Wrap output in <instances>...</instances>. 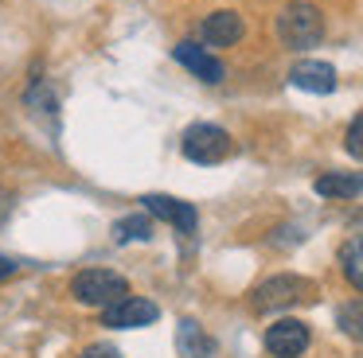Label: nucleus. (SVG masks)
I'll list each match as a JSON object with an SVG mask.
<instances>
[{"instance_id": "7ed1b4c3", "label": "nucleus", "mask_w": 363, "mask_h": 358, "mask_svg": "<svg viewBox=\"0 0 363 358\" xmlns=\"http://www.w3.org/2000/svg\"><path fill=\"white\" fill-rule=\"evenodd\" d=\"M71 296L86 308H110V304L125 300L129 296V280L113 269H82L71 277Z\"/></svg>"}, {"instance_id": "0eeeda50", "label": "nucleus", "mask_w": 363, "mask_h": 358, "mask_svg": "<svg viewBox=\"0 0 363 358\" xmlns=\"http://www.w3.org/2000/svg\"><path fill=\"white\" fill-rule=\"evenodd\" d=\"M308 327L301 319H277L266 327V350L274 358H301L308 350Z\"/></svg>"}, {"instance_id": "dca6fc26", "label": "nucleus", "mask_w": 363, "mask_h": 358, "mask_svg": "<svg viewBox=\"0 0 363 358\" xmlns=\"http://www.w3.org/2000/svg\"><path fill=\"white\" fill-rule=\"evenodd\" d=\"M24 105L35 109V113H55L59 105H55V93H51L48 78H40V74L32 78V86L24 90Z\"/></svg>"}, {"instance_id": "4468645a", "label": "nucleus", "mask_w": 363, "mask_h": 358, "mask_svg": "<svg viewBox=\"0 0 363 358\" xmlns=\"http://www.w3.org/2000/svg\"><path fill=\"white\" fill-rule=\"evenodd\" d=\"M336 327L347 335V339L363 342V296L359 300H347L336 308Z\"/></svg>"}, {"instance_id": "f03ea898", "label": "nucleus", "mask_w": 363, "mask_h": 358, "mask_svg": "<svg viewBox=\"0 0 363 358\" xmlns=\"http://www.w3.org/2000/svg\"><path fill=\"white\" fill-rule=\"evenodd\" d=\"M277 39H281L289 51H308L324 39V16L316 4L308 0H289V4L277 12Z\"/></svg>"}, {"instance_id": "f8f14e48", "label": "nucleus", "mask_w": 363, "mask_h": 358, "mask_svg": "<svg viewBox=\"0 0 363 358\" xmlns=\"http://www.w3.org/2000/svg\"><path fill=\"white\" fill-rule=\"evenodd\" d=\"M176 350H180V358H211L215 339L196 323V319H180V323H176Z\"/></svg>"}, {"instance_id": "1a4fd4ad", "label": "nucleus", "mask_w": 363, "mask_h": 358, "mask_svg": "<svg viewBox=\"0 0 363 358\" xmlns=\"http://www.w3.org/2000/svg\"><path fill=\"white\" fill-rule=\"evenodd\" d=\"M242 35H246V23H242V16L230 12V8L207 12L203 23H199V39H203V47H235Z\"/></svg>"}, {"instance_id": "f257e3e1", "label": "nucleus", "mask_w": 363, "mask_h": 358, "mask_svg": "<svg viewBox=\"0 0 363 358\" xmlns=\"http://www.w3.org/2000/svg\"><path fill=\"white\" fill-rule=\"evenodd\" d=\"M313 300H316V280L293 277V272H281V277L262 280V284L250 292V308L258 311V316L297 308V304H313Z\"/></svg>"}, {"instance_id": "423d86ee", "label": "nucleus", "mask_w": 363, "mask_h": 358, "mask_svg": "<svg viewBox=\"0 0 363 358\" xmlns=\"http://www.w3.org/2000/svg\"><path fill=\"white\" fill-rule=\"evenodd\" d=\"M141 207H145V214H149V218L168 222L172 230H180L184 238H191V233H196V226H199L196 207H191V202H184V199H172V195H145Z\"/></svg>"}, {"instance_id": "ddd939ff", "label": "nucleus", "mask_w": 363, "mask_h": 358, "mask_svg": "<svg viewBox=\"0 0 363 358\" xmlns=\"http://www.w3.org/2000/svg\"><path fill=\"white\" fill-rule=\"evenodd\" d=\"M113 238L125 246V241H149L152 238V218L149 214H125L113 222Z\"/></svg>"}, {"instance_id": "2eb2a0df", "label": "nucleus", "mask_w": 363, "mask_h": 358, "mask_svg": "<svg viewBox=\"0 0 363 358\" xmlns=\"http://www.w3.org/2000/svg\"><path fill=\"white\" fill-rule=\"evenodd\" d=\"M340 265H344V277L352 280V288L363 292V233L352 238L344 249H340Z\"/></svg>"}, {"instance_id": "6ab92c4d", "label": "nucleus", "mask_w": 363, "mask_h": 358, "mask_svg": "<svg viewBox=\"0 0 363 358\" xmlns=\"http://www.w3.org/2000/svg\"><path fill=\"white\" fill-rule=\"evenodd\" d=\"M16 269H20V265L12 261V257H0V280H9V277H12V272H16Z\"/></svg>"}, {"instance_id": "20e7f679", "label": "nucleus", "mask_w": 363, "mask_h": 358, "mask_svg": "<svg viewBox=\"0 0 363 358\" xmlns=\"http://www.w3.org/2000/svg\"><path fill=\"white\" fill-rule=\"evenodd\" d=\"M180 152L188 156L191 163H219V160H227V156L235 152V140H230V132L219 129V125L196 121V125L184 129Z\"/></svg>"}, {"instance_id": "6e6552de", "label": "nucleus", "mask_w": 363, "mask_h": 358, "mask_svg": "<svg viewBox=\"0 0 363 358\" xmlns=\"http://www.w3.org/2000/svg\"><path fill=\"white\" fill-rule=\"evenodd\" d=\"M172 59L180 62L188 74H196L199 82H207V86L223 82V62L215 59L203 43H196V39H180V43L172 47Z\"/></svg>"}, {"instance_id": "39448f33", "label": "nucleus", "mask_w": 363, "mask_h": 358, "mask_svg": "<svg viewBox=\"0 0 363 358\" xmlns=\"http://www.w3.org/2000/svg\"><path fill=\"white\" fill-rule=\"evenodd\" d=\"M160 319V308L145 296H125V300L102 308V327L110 331H137V327H149Z\"/></svg>"}, {"instance_id": "aec40b11", "label": "nucleus", "mask_w": 363, "mask_h": 358, "mask_svg": "<svg viewBox=\"0 0 363 358\" xmlns=\"http://www.w3.org/2000/svg\"><path fill=\"white\" fill-rule=\"evenodd\" d=\"M9 210H12V202H9V195L0 191V222H4V218H9Z\"/></svg>"}, {"instance_id": "9b49d317", "label": "nucleus", "mask_w": 363, "mask_h": 358, "mask_svg": "<svg viewBox=\"0 0 363 358\" xmlns=\"http://www.w3.org/2000/svg\"><path fill=\"white\" fill-rule=\"evenodd\" d=\"M313 191L320 199H355L363 195V171H324L316 175Z\"/></svg>"}, {"instance_id": "a211bd4d", "label": "nucleus", "mask_w": 363, "mask_h": 358, "mask_svg": "<svg viewBox=\"0 0 363 358\" xmlns=\"http://www.w3.org/2000/svg\"><path fill=\"white\" fill-rule=\"evenodd\" d=\"M79 358H121V350L110 347V342H90V347L82 350Z\"/></svg>"}, {"instance_id": "f3484780", "label": "nucleus", "mask_w": 363, "mask_h": 358, "mask_svg": "<svg viewBox=\"0 0 363 358\" xmlns=\"http://www.w3.org/2000/svg\"><path fill=\"white\" fill-rule=\"evenodd\" d=\"M344 148H347V156H352V160H363V113L355 117L352 125H347V132H344Z\"/></svg>"}, {"instance_id": "9d476101", "label": "nucleus", "mask_w": 363, "mask_h": 358, "mask_svg": "<svg viewBox=\"0 0 363 358\" xmlns=\"http://www.w3.org/2000/svg\"><path fill=\"white\" fill-rule=\"evenodd\" d=\"M289 82L308 93H332L336 90V67L320 62V59H301L289 67Z\"/></svg>"}]
</instances>
